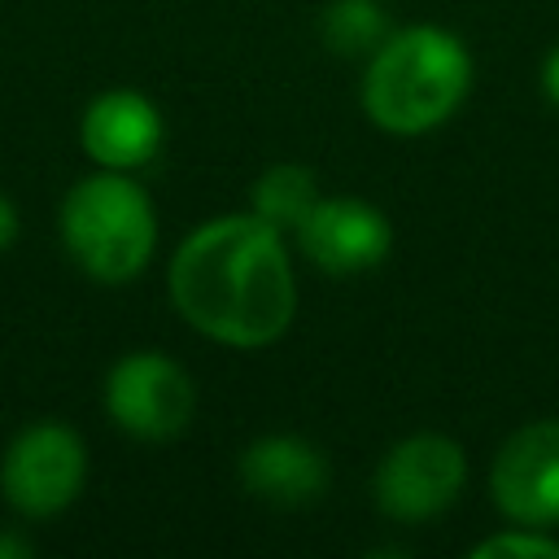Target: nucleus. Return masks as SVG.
I'll use <instances>...</instances> for the list:
<instances>
[{"mask_svg":"<svg viewBox=\"0 0 559 559\" xmlns=\"http://www.w3.org/2000/svg\"><path fill=\"white\" fill-rule=\"evenodd\" d=\"M166 293L192 332L227 349H266L297 314L284 231L253 210L192 227L166 266Z\"/></svg>","mask_w":559,"mask_h":559,"instance_id":"obj_1","label":"nucleus"},{"mask_svg":"<svg viewBox=\"0 0 559 559\" xmlns=\"http://www.w3.org/2000/svg\"><path fill=\"white\" fill-rule=\"evenodd\" d=\"M472 92V52L441 22H411L380 39L362 66L358 100L384 135H424L450 122Z\"/></svg>","mask_w":559,"mask_h":559,"instance_id":"obj_2","label":"nucleus"},{"mask_svg":"<svg viewBox=\"0 0 559 559\" xmlns=\"http://www.w3.org/2000/svg\"><path fill=\"white\" fill-rule=\"evenodd\" d=\"M293 240L301 258L323 275H358L389 258L393 223L367 197H319L293 227Z\"/></svg>","mask_w":559,"mask_h":559,"instance_id":"obj_8","label":"nucleus"},{"mask_svg":"<svg viewBox=\"0 0 559 559\" xmlns=\"http://www.w3.org/2000/svg\"><path fill=\"white\" fill-rule=\"evenodd\" d=\"M240 485L249 498L271 507H306L328 493V454L297 432H266L240 450Z\"/></svg>","mask_w":559,"mask_h":559,"instance_id":"obj_10","label":"nucleus"},{"mask_svg":"<svg viewBox=\"0 0 559 559\" xmlns=\"http://www.w3.org/2000/svg\"><path fill=\"white\" fill-rule=\"evenodd\" d=\"M105 415L135 441H170L197 415V384L170 354L131 349L105 376Z\"/></svg>","mask_w":559,"mask_h":559,"instance_id":"obj_6","label":"nucleus"},{"mask_svg":"<svg viewBox=\"0 0 559 559\" xmlns=\"http://www.w3.org/2000/svg\"><path fill=\"white\" fill-rule=\"evenodd\" d=\"M61 245L96 284H131L157 253V210L131 170L96 166L61 197Z\"/></svg>","mask_w":559,"mask_h":559,"instance_id":"obj_3","label":"nucleus"},{"mask_svg":"<svg viewBox=\"0 0 559 559\" xmlns=\"http://www.w3.org/2000/svg\"><path fill=\"white\" fill-rule=\"evenodd\" d=\"M472 559H559V537L555 528H528V524H507L489 537H480Z\"/></svg>","mask_w":559,"mask_h":559,"instance_id":"obj_13","label":"nucleus"},{"mask_svg":"<svg viewBox=\"0 0 559 559\" xmlns=\"http://www.w3.org/2000/svg\"><path fill=\"white\" fill-rule=\"evenodd\" d=\"M467 485V454L445 432H411L380 463L371 480L376 511L393 524L437 520Z\"/></svg>","mask_w":559,"mask_h":559,"instance_id":"obj_5","label":"nucleus"},{"mask_svg":"<svg viewBox=\"0 0 559 559\" xmlns=\"http://www.w3.org/2000/svg\"><path fill=\"white\" fill-rule=\"evenodd\" d=\"M489 493L511 524L559 528V419H533L498 445Z\"/></svg>","mask_w":559,"mask_h":559,"instance_id":"obj_7","label":"nucleus"},{"mask_svg":"<svg viewBox=\"0 0 559 559\" xmlns=\"http://www.w3.org/2000/svg\"><path fill=\"white\" fill-rule=\"evenodd\" d=\"M17 227H22V223H17V205H13V201L0 192V253H4V249L17 240Z\"/></svg>","mask_w":559,"mask_h":559,"instance_id":"obj_15","label":"nucleus"},{"mask_svg":"<svg viewBox=\"0 0 559 559\" xmlns=\"http://www.w3.org/2000/svg\"><path fill=\"white\" fill-rule=\"evenodd\" d=\"M389 31V13L376 0H328L319 13V39L336 57H371Z\"/></svg>","mask_w":559,"mask_h":559,"instance_id":"obj_12","label":"nucleus"},{"mask_svg":"<svg viewBox=\"0 0 559 559\" xmlns=\"http://www.w3.org/2000/svg\"><path fill=\"white\" fill-rule=\"evenodd\" d=\"M166 140L162 109L135 87H109L87 100L79 118L83 153L105 170H140L157 157Z\"/></svg>","mask_w":559,"mask_h":559,"instance_id":"obj_9","label":"nucleus"},{"mask_svg":"<svg viewBox=\"0 0 559 559\" xmlns=\"http://www.w3.org/2000/svg\"><path fill=\"white\" fill-rule=\"evenodd\" d=\"M319 197H323V192H319V179H314L310 166H301V162H275V166H266V170L253 179V188H249V210H253L258 218H266L271 227L293 231V227L310 214V205H314Z\"/></svg>","mask_w":559,"mask_h":559,"instance_id":"obj_11","label":"nucleus"},{"mask_svg":"<svg viewBox=\"0 0 559 559\" xmlns=\"http://www.w3.org/2000/svg\"><path fill=\"white\" fill-rule=\"evenodd\" d=\"M31 555H35V546H31L22 533L0 528V559H31Z\"/></svg>","mask_w":559,"mask_h":559,"instance_id":"obj_16","label":"nucleus"},{"mask_svg":"<svg viewBox=\"0 0 559 559\" xmlns=\"http://www.w3.org/2000/svg\"><path fill=\"white\" fill-rule=\"evenodd\" d=\"M542 92H546V100L559 109V44L546 52V61H542Z\"/></svg>","mask_w":559,"mask_h":559,"instance_id":"obj_14","label":"nucleus"},{"mask_svg":"<svg viewBox=\"0 0 559 559\" xmlns=\"http://www.w3.org/2000/svg\"><path fill=\"white\" fill-rule=\"evenodd\" d=\"M87 485V445L61 419L26 424L0 459V493L26 520L61 515Z\"/></svg>","mask_w":559,"mask_h":559,"instance_id":"obj_4","label":"nucleus"}]
</instances>
